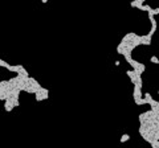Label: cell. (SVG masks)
<instances>
[{"label": "cell", "mask_w": 159, "mask_h": 148, "mask_svg": "<svg viewBox=\"0 0 159 148\" xmlns=\"http://www.w3.org/2000/svg\"><path fill=\"white\" fill-rule=\"evenodd\" d=\"M34 97H36V101H37V102H41V101L48 99V98H49V91H48V89H45V87H41V90L34 94Z\"/></svg>", "instance_id": "1"}, {"label": "cell", "mask_w": 159, "mask_h": 148, "mask_svg": "<svg viewBox=\"0 0 159 148\" xmlns=\"http://www.w3.org/2000/svg\"><path fill=\"white\" fill-rule=\"evenodd\" d=\"M150 62H151V63H155V65H159V60H158V57L153 56V57L150 58Z\"/></svg>", "instance_id": "4"}, {"label": "cell", "mask_w": 159, "mask_h": 148, "mask_svg": "<svg viewBox=\"0 0 159 148\" xmlns=\"http://www.w3.org/2000/svg\"><path fill=\"white\" fill-rule=\"evenodd\" d=\"M129 140H130V135L129 134H123L121 136V139H119V142H121V143H126V142H129Z\"/></svg>", "instance_id": "3"}, {"label": "cell", "mask_w": 159, "mask_h": 148, "mask_svg": "<svg viewBox=\"0 0 159 148\" xmlns=\"http://www.w3.org/2000/svg\"><path fill=\"white\" fill-rule=\"evenodd\" d=\"M13 102H12V99H11V98H8V99H7L5 102H4V110L7 112H11L13 110Z\"/></svg>", "instance_id": "2"}]
</instances>
